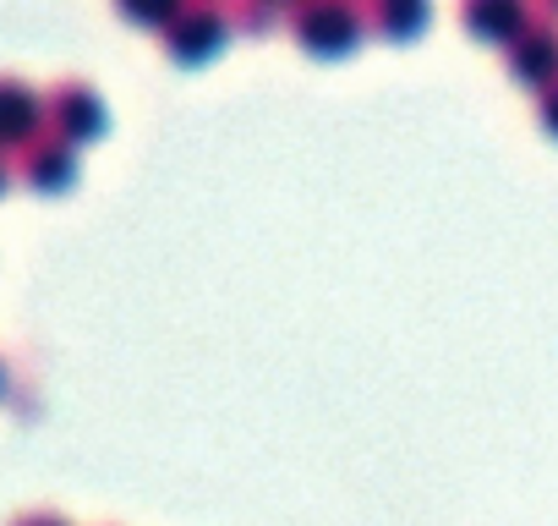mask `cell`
<instances>
[{"label":"cell","instance_id":"1","mask_svg":"<svg viewBox=\"0 0 558 526\" xmlns=\"http://www.w3.org/2000/svg\"><path fill=\"white\" fill-rule=\"evenodd\" d=\"M291 34L307 56L340 61L373 34V23L362 0H302V7H291Z\"/></svg>","mask_w":558,"mask_h":526},{"label":"cell","instance_id":"2","mask_svg":"<svg viewBox=\"0 0 558 526\" xmlns=\"http://www.w3.org/2000/svg\"><path fill=\"white\" fill-rule=\"evenodd\" d=\"M230 39H235V23H230L225 0H186L175 23L165 28V56L181 67H208Z\"/></svg>","mask_w":558,"mask_h":526},{"label":"cell","instance_id":"3","mask_svg":"<svg viewBox=\"0 0 558 526\" xmlns=\"http://www.w3.org/2000/svg\"><path fill=\"white\" fill-rule=\"evenodd\" d=\"M45 105H50V132L77 143V148L99 143L110 127V110H105L94 83H56V94H45Z\"/></svg>","mask_w":558,"mask_h":526},{"label":"cell","instance_id":"4","mask_svg":"<svg viewBox=\"0 0 558 526\" xmlns=\"http://www.w3.org/2000/svg\"><path fill=\"white\" fill-rule=\"evenodd\" d=\"M504 72H509V83H520L531 94L553 88L558 83V23L536 17L514 45H504Z\"/></svg>","mask_w":558,"mask_h":526},{"label":"cell","instance_id":"5","mask_svg":"<svg viewBox=\"0 0 558 526\" xmlns=\"http://www.w3.org/2000/svg\"><path fill=\"white\" fill-rule=\"evenodd\" d=\"M39 132H50V105L34 83L23 77H0V148L17 154L28 148Z\"/></svg>","mask_w":558,"mask_h":526},{"label":"cell","instance_id":"6","mask_svg":"<svg viewBox=\"0 0 558 526\" xmlns=\"http://www.w3.org/2000/svg\"><path fill=\"white\" fill-rule=\"evenodd\" d=\"M17 176L34 192H66L77 181V143H66L56 132H39L28 148H17Z\"/></svg>","mask_w":558,"mask_h":526},{"label":"cell","instance_id":"7","mask_svg":"<svg viewBox=\"0 0 558 526\" xmlns=\"http://www.w3.org/2000/svg\"><path fill=\"white\" fill-rule=\"evenodd\" d=\"M531 0H460V28L493 50L514 45L525 28H531Z\"/></svg>","mask_w":558,"mask_h":526},{"label":"cell","instance_id":"8","mask_svg":"<svg viewBox=\"0 0 558 526\" xmlns=\"http://www.w3.org/2000/svg\"><path fill=\"white\" fill-rule=\"evenodd\" d=\"M367 23H373V34L411 45L433 23V0H367Z\"/></svg>","mask_w":558,"mask_h":526},{"label":"cell","instance_id":"9","mask_svg":"<svg viewBox=\"0 0 558 526\" xmlns=\"http://www.w3.org/2000/svg\"><path fill=\"white\" fill-rule=\"evenodd\" d=\"M181 7H186V0H116V17L143 28V34H165Z\"/></svg>","mask_w":558,"mask_h":526},{"label":"cell","instance_id":"10","mask_svg":"<svg viewBox=\"0 0 558 526\" xmlns=\"http://www.w3.org/2000/svg\"><path fill=\"white\" fill-rule=\"evenodd\" d=\"M225 7H230L235 34H274L279 23H291V12L274 7V0H225Z\"/></svg>","mask_w":558,"mask_h":526},{"label":"cell","instance_id":"11","mask_svg":"<svg viewBox=\"0 0 558 526\" xmlns=\"http://www.w3.org/2000/svg\"><path fill=\"white\" fill-rule=\"evenodd\" d=\"M536 116H542V127H547V132L558 138V83L536 94Z\"/></svg>","mask_w":558,"mask_h":526},{"label":"cell","instance_id":"12","mask_svg":"<svg viewBox=\"0 0 558 526\" xmlns=\"http://www.w3.org/2000/svg\"><path fill=\"white\" fill-rule=\"evenodd\" d=\"M12 526H72V521H61V515H23V521H12Z\"/></svg>","mask_w":558,"mask_h":526},{"label":"cell","instance_id":"13","mask_svg":"<svg viewBox=\"0 0 558 526\" xmlns=\"http://www.w3.org/2000/svg\"><path fill=\"white\" fill-rule=\"evenodd\" d=\"M536 12H542L547 23H558V0H536Z\"/></svg>","mask_w":558,"mask_h":526},{"label":"cell","instance_id":"14","mask_svg":"<svg viewBox=\"0 0 558 526\" xmlns=\"http://www.w3.org/2000/svg\"><path fill=\"white\" fill-rule=\"evenodd\" d=\"M12 187V165H7V148H0V192Z\"/></svg>","mask_w":558,"mask_h":526},{"label":"cell","instance_id":"15","mask_svg":"<svg viewBox=\"0 0 558 526\" xmlns=\"http://www.w3.org/2000/svg\"><path fill=\"white\" fill-rule=\"evenodd\" d=\"M274 7H286V12H291V7H302V0H274Z\"/></svg>","mask_w":558,"mask_h":526},{"label":"cell","instance_id":"16","mask_svg":"<svg viewBox=\"0 0 558 526\" xmlns=\"http://www.w3.org/2000/svg\"><path fill=\"white\" fill-rule=\"evenodd\" d=\"M0 384H7V373H0Z\"/></svg>","mask_w":558,"mask_h":526}]
</instances>
